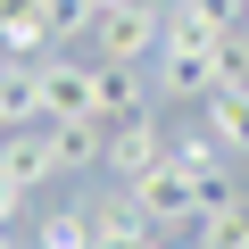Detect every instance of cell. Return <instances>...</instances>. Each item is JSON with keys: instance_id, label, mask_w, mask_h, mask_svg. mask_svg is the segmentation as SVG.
I'll list each match as a JSON object with an SVG mask.
<instances>
[{"instance_id": "6da1fadb", "label": "cell", "mask_w": 249, "mask_h": 249, "mask_svg": "<svg viewBox=\"0 0 249 249\" xmlns=\"http://www.w3.org/2000/svg\"><path fill=\"white\" fill-rule=\"evenodd\" d=\"M124 199H133V216H142L150 232H166V241H183V232L199 224V208H208V199H199V183H191L175 158H166V166H150L142 183H124Z\"/></svg>"}, {"instance_id": "7a4b0ae2", "label": "cell", "mask_w": 249, "mask_h": 249, "mask_svg": "<svg viewBox=\"0 0 249 249\" xmlns=\"http://www.w3.org/2000/svg\"><path fill=\"white\" fill-rule=\"evenodd\" d=\"M100 42V67H150L166 50V0H124V9H108L91 25Z\"/></svg>"}, {"instance_id": "3957f363", "label": "cell", "mask_w": 249, "mask_h": 249, "mask_svg": "<svg viewBox=\"0 0 249 249\" xmlns=\"http://www.w3.org/2000/svg\"><path fill=\"white\" fill-rule=\"evenodd\" d=\"M34 91H42V124H83L100 116V58H34Z\"/></svg>"}, {"instance_id": "277c9868", "label": "cell", "mask_w": 249, "mask_h": 249, "mask_svg": "<svg viewBox=\"0 0 249 249\" xmlns=\"http://www.w3.org/2000/svg\"><path fill=\"white\" fill-rule=\"evenodd\" d=\"M166 150H175V133H166V124L142 108V116H116V124H108V150H100V166H108L116 183H142L150 166H166Z\"/></svg>"}, {"instance_id": "5b68a950", "label": "cell", "mask_w": 249, "mask_h": 249, "mask_svg": "<svg viewBox=\"0 0 249 249\" xmlns=\"http://www.w3.org/2000/svg\"><path fill=\"white\" fill-rule=\"evenodd\" d=\"M166 158H175V166H183V175L199 183V199H208V208H216V199H232V150H224V142L208 133V124L175 133V150H166Z\"/></svg>"}, {"instance_id": "8992f818", "label": "cell", "mask_w": 249, "mask_h": 249, "mask_svg": "<svg viewBox=\"0 0 249 249\" xmlns=\"http://www.w3.org/2000/svg\"><path fill=\"white\" fill-rule=\"evenodd\" d=\"M0 166H9L25 191H42V183H58L67 166H58V133L50 124H9L0 133Z\"/></svg>"}, {"instance_id": "52a82bcc", "label": "cell", "mask_w": 249, "mask_h": 249, "mask_svg": "<svg viewBox=\"0 0 249 249\" xmlns=\"http://www.w3.org/2000/svg\"><path fill=\"white\" fill-rule=\"evenodd\" d=\"M0 50H9V58H50L58 50L50 0H0Z\"/></svg>"}, {"instance_id": "ba28073f", "label": "cell", "mask_w": 249, "mask_h": 249, "mask_svg": "<svg viewBox=\"0 0 249 249\" xmlns=\"http://www.w3.org/2000/svg\"><path fill=\"white\" fill-rule=\"evenodd\" d=\"M150 83H158V91H175V100H208V91H216V58H208V50H175V42H166V50L150 58Z\"/></svg>"}, {"instance_id": "9c48e42d", "label": "cell", "mask_w": 249, "mask_h": 249, "mask_svg": "<svg viewBox=\"0 0 249 249\" xmlns=\"http://www.w3.org/2000/svg\"><path fill=\"white\" fill-rule=\"evenodd\" d=\"M183 241H191V249H249V191H232V199L199 208V224H191Z\"/></svg>"}, {"instance_id": "30bf717a", "label": "cell", "mask_w": 249, "mask_h": 249, "mask_svg": "<svg viewBox=\"0 0 249 249\" xmlns=\"http://www.w3.org/2000/svg\"><path fill=\"white\" fill-rule=\"evenodd\" d=\"M199 124H208V133H216V142H224L232 158H249V83H216V91H208V116H199Z\"/></svg>"}, {"instance_id": "8fae6325", "label": "cell", "mask_w": 249, "mask_h": 249, "mask_svg": "<svg viewBox=\"0 0 249 249\" xmlns=\"http://www.w3.org/2000/svg\"><path fill=\"white\" fill-rule=\"evenodd\" d=\"M91 241H100V208H58L34 232V249H91Z\"/></svg>"}, {"instance_id": "7c38bea8", "label": "cell", "mask_w": 249, "mask_h": 249, "mask_svg": "<svg viewBox=\"0 0 249 249\" xmlns=\"http://www.w3.org/2000/svg\"><path fill=\"white\" fill-rule=\"evenodd\" d=\"M50 133H58V166H67V175L100 166V150H108V124H100V116H83V124H50Z\"/></svg>"}, {"instance_id": "4fadbf2b", "label": "cell", "mask_w": 249, "mask_h": 249, "mask_svg": "<svg viewBox=\"0 0 249 249\" xmlns=\"http://www.w3.org/2000/svg\"><path fill=\"white\" fill-rule=\"evenodd\" d=\"M142 116V67H100V124Z\"/></svg>"}, {"instance_id": "5bb4252c", "label": "cell", "mask_w": 249, "mask_h": 249, "mask_svg": "<svg viewBox=\"0 0 249 249\" xmlns=\"http://www.w3.org/2000/svg\"><path fill=\"white\" fill-rule=\"evenodd\" d=\"M216 83H249V34H241V25L216 42Z\"/></svg>"}, {"instance_id": "9a60e30c", "label": "cell", "mask_w": 249, "mask_h": 249, "mask_svg": "<svg viewBox=\"0 0 249 249\" xmlns=\"http://www.w3.org/2000/svg\"><path fill=\"white\" fill-rule=\"evenodd\" d=\"M50 25H58V42H75V34H91L100 17L83 9V0H50Z\"/></svg>"}, {"instance_id": "2e32d148", "label": "cell", "mask_w": 249, "mask_h": 249, "mask_svg": "<svg viewBox=\"0 0 249 249\" xmlns=\"http://www.w3.org/2000/svg\"><path fill=\"white\" fill-rule=\"evenodd\" d=\"M25 199H34V191H25V183H17V175H9V166H0V224H9V216H17V208H25Z\"/></svg>"}, {"instance_id": "e0dca14e", "label": "cell", "mask_w": 249, "mask_h": 249, "mask_svg": "<svg viewBox=\"0 0 249 249\" xmlns=\"http://www.w3.org/2000/svg\"><path fill=\"white\" fill-rule=\"evenodd\" d=\"M83 9H91V17H108V9H124V0H83Z\"/></svg>"}, {"instance_id": "ac0fdd59", "label": "cell", "mask_w": 249, "mask_h": 249, "mask_svg": "<svg viewBox=\"0 0 249 249\" xmlns=\"http://www.w3.org/2000/svg\"><path fill=\"white\" fill-rule=\"evenodd\" d=\"M0 249H17V232H9V224H0Z\"/></svg>"}, {"instance_id": "d6986e66", "label": "cell", "mask_w": 249, "mask_h": 249, "mask_svg": "<svg viewBox=\"0 0 249 249\" xmlns=\"http://www.w3.org/2000/svg\"><path fill=\"white\" fill-rule=\"evenodd\" d=\"M0 133H9V108H0Z\"/></svg>"}, {"instance_id": "ffe728a7", "label": "cell", "mask_w": 249, "mask_h": 249, "mask_svg": "<svg viewBox=\"0 0 249 249\" xmlns=\"http://www.w3.org/2000/svg\"><path fill=\"white\" fill-rule=\"evenodd\" d=\"M0 58H9V50H0Z\"/></svg>"}]
</instances>
